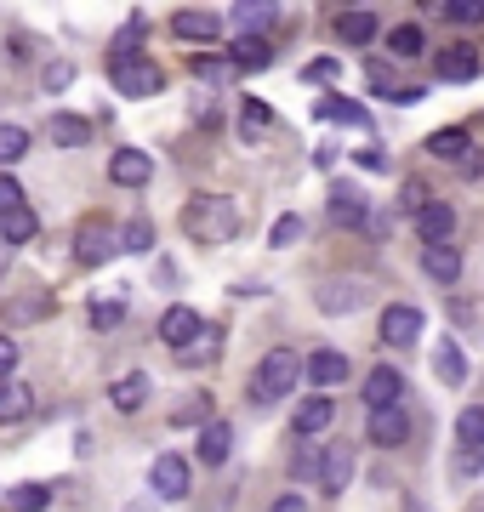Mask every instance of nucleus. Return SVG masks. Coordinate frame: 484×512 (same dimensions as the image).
Returning <instances> with one entry per match:
<instances>
[{
    "label": "nucleus",
    "mask_w": 484,
    "mask_h": 512,
    "mask_svg": "<svg viewBox=\"0 0 484 512\" xmlns=\"http://www.w3.org/2000/svg\"><path fill=\"white\" fill-rule=\"evenodd\" d=\"M183 234L194 245H228V239L240 234V205L228 200V194H194L183 205Z\"/></svg>",
    "instance_id": "nucleus-1"
},
{
    "label": "nucleus",
    "mask_w": 484,
    "mask_h": 512,
    "mask_svg": "<svg viewBox=\"0 0 484 512\" xmlns=\"http://www.w3.org/2000/svg\"><path fill=\"white\" fill-rule=\"evenodd\" d=\"M297 376H302V359L291 348H268L262 353V365L257 376H251V393H257L262 404H274L285 399V393H297Z\"/></svg>",
    "instance_id": "nucleus-2"
},
{
    "label": "nucleus",
    "mask_w": 484,
    "mask_h": 512,
    "mask_svg": "<svg viewBox=\"0 0 484 512\" xmlns=\"http://www.w3.org/2000/svg\"><path fill=\"white\" fill-rule=\"evenodd\" d=\"M109 80L120 97H160L166 92V69L149 57H131V63H109Z\"/></svg>",
    "instance_id": "nucleus-3"
},
{
    "label": "nucleus",
    "mask_w": 484,
    "mask_h": 512,
    "mask_svg": "<svg viewBox=\"0 0 484 512\" xmlns=\"http://www.w3.org/2000/svg\"><path fill=\"white\" fill-rule=\"evenodd\" d=\"M114 251H120V239H114V222L80 217V228H75V262H80V268H103Z\"/></svg>",
    "instance_id": "nucleus-4"
},
{
    "label": "nucleus",
    "mask_w": 484,
    "mask_h": 512,
    "mask_svg": "<svg viewBox=\"0 0 484 512\" xmlns=\"http://www.w3.org/2000/svg\"><path fill=\"white\" fill-rule=\"evenodd\" d=\"M422 342V308L416 302H388L382 308V348H416Z\"/></svg>",
    "instance_id": "nucleus-5"
},
{
    "label": "nucleus",
    "mask_w": 484,
    "mask_h": 512,
    "mask_svg": "<svg viewBox=\"0 0 484 512\" xmlns=\"http://www.w3.org/2000/svg\"><path fill=\"white\" fill-rule=\"evenodd\" d=\"M149 484H154V495H160V501H183V495L194 490V467H188L177 450H166V456H154Z\"/></svg>",
    "instance_id": "nucleus-6"
},
{
    "label": "nucleus",
    "mask_w": 484,
    "mask_h": 512,
    "mask_svg": "<svg viewBox=\"0 0 484 512\" xmlns=\"http://www.w3.org/2000/svg\"><path fill=\"white\" fill-rule=\"evenodd\" d=\"M410 228H416V239H422V245H450V239H456V205L428 200L416 217H410Z\"/></svg>",
    "instance_id": "nucleus-7"
},
{
    "label": "nucleus",
    "mask_w": 484,
    "mask_h": 512,
    "mask_svg": "<svg viewBox=\"0 0 484 512\" xmlns=\"http://www.w3.org/2000/svg\"><path fill=\"white\" fill-rule=\"evenodd\" d=\"M223 63L234 74H262L268 63H274V40H268V35H234V40H228Z\"/></svg>",
    "instance_id": "nucleus-8"
},
{
    "label": "nucleus",
    "mask_w": 484,
    "mask_h": 512,
    "mask_svg": "<svg viewBox=\"0 0 484 512\" xmlns=\"http://www.w3.org/2000/svg\"><path fill=\"white\" fill-rule=\"evenodd\" d=\"M336 421V404L331 393H308V399L297 404V416H291V433H297L302 444H319V433Z\"/></svg>",
    "instance_id": "nucleus-9"
},
{
    "label": "nucleus",
    "mask_w": 484,
    "mask_h": 512,
    "mask_svg": "<svg viewBox=\"0 0 484 512\" xmlns=\"http://www.w3.org/2000/svg\"><path fill=\"white\" fill-rule=\"evenodd\" d=\"M314 478H319V490L325 495H342L348 484H354V450H348V444H325Z\"/></svg>",
    "instance_id": "nucleus-10"
},
{
    "label": "nucleus",
    "mask_w": 484,
    "mask_h": 512,
    "mask_svg": "<svg viewBox=\"0 0 484 512\" xmlns=\"http://www.w3.org/2000/svg\"><path fill=\"white\" fill-rule=\"evenodd\" d=\"M331 29H336V40H342V46H359V52H365V46L376 40V29H382V23H376L371 6H342V12L331 18Z\"/></svg>",
    "instance_id": "nucleus-11"
},
{
    "label": "nucleus",
    "mask_w": 484,
    "mask_h": 512,
    "mask_svg": "<svg viewBox=\"0 0 484 512\" xmlns=\"http://www.w3.org/2000/svg\"><path fill=\"white\" fill-rule=\"evenodd\" d=\"M433 74L450 80V86H467V80H479V52H473L467 40H456L445 52H433Z\"/></svg>",
    "instance_id": "nucleus-12"
},
{
    "label": "nucleus",
    "mask_w": 484,
    "mask_h": 512,
    "mask_svg": "<svg viewBox=\"0 0 484 512\" xmlns=\"http://www.w3.org/2000/svg\"><path fill=\"white\" fill-rule=\"evenodd\" d=\"M200 330H205V319L188 308V302H171V308L160 313V342H166V348H177V353H183Z\"/></svg>",
    "instance_id": "nucleus-13"
},
{
    "label": "nucleus",
    "mask_w": 484,
    "mask_h": 512,
    "mask_svg": "<svg viewBox=\"0 0 484 512\" xmlns=\"http://www.w3.org/2000/svg\"><path fill=\"white\" fill-rule=\"evenodd\" d=\"M171 35L177 40H194V46H211V40L223 35V18H217V12H200V6H177V12H171Z\"/></svg>",
    "instance_id": "nucleus-14"
},
{
    "label": "nucleus",
    "mask_w": 484,
    "mask_h": 512,
    "mask_svg": "<svg viewBox=\"0 0 484 512\" xmlns=\"http://www.w3.org/2000/svg\"><path fill=\"white\" fill-rule=\"evenodd\" d=\"M365 439H371L376 450H399V444L410 439V410H405V404H393V410H376L371 427H365Z\"/></svg>",
    "instance_id": "nucleus-15"
},
{
    "label": "nucleus",
    "mask_w": 484,
    "mask_h": 512,
    "mask_svg": "<svg viewBox=\"0 0 484 512\" xmlns=\"http://www.w3.org/2000/svg\"><path fill=\"white\" fill-rule=\"evenodd\" d=\"M399 393H405V376H399V370L393 365H376L371 376H365V410H393V404H399Z\"/></svg>",
    "instance_id": "nucleus-16"
},
{
    "label": "nucleus",
    "mask_w": 484,
    "mask_h": 512,
    "mask_svg": "<svg viewBox=\"0 0 484 512\" xmlns=\"http://www.w3.org/2000/svg\"><path fill=\"white\" fill-rule=\"evenodd\" d=\"M109 177L120 188H143L154 177V160L143 154V148H114V160H109Z\"/></svg>",
    "instance_id": "nucleus-17"
},
{
    "label": "nucleus",
    "mask_w": 484,
    "mask_h": 512,
    "mask_svg": "<svg viewBox=\"0 0 484 512\" xmlns=\"http://www.w3.org/2000/svg\"><path fill=\"white\" fill-rule=\"evenodd\" d=\"M348 370H354V365H348V359H342L336 348H319V353H308L302 376H308L314 387H342V382H348Z\"/></svg>",
    "instance_id": "nucleus-18"
},
{
    "label": "nucleus",
    "mask_w": 484,
    "mask_h": 512,
    "mask_svg": "<svg viewBox=\"0 0 484 512\" xmlns=\"http://www.w3.org/2000/svg\"><path fill=\"white\" fill-rule=\"evenodd\" d=\"M228 450H234V427H228V421H205V427H200V444H194V456H200L205 467H223Z\"/></svg>",
    "instance_id": "nucleus-19"
},
{
    "label": "nucleus",
    "mask_w": 484,
    "mask_h": 512,
    "mask_svg": "<svg viewBox=\"0 0 484 512\" xmlns=\"http://www.w3.org/2000/svg\"><path fill=\"white\" fill-rule=\"evenodd\" d=\"M365 211H371V205L359 200L354 183H336L331 188V222H336V228H365Z\"/></svg>",
    "instance_id": "nucleus-20"
},
{
    "label": "nucleus",
    "mask_w": 484,
    "mask_h": 512,
    "mask_svg": "<svg viewBox=\"0 0 484 512\" xmlns=\"http://www.w3.org/2000/svg\"><path fill=\"white\" fill-rule=\"evenodd\" d=\"M359 302H365V285L359 279H325L319 285V308L325 313H354Z\"/></svg>",
    "instance_id": "nucleus-21"
},
{
    "label": "nucleus",
    "mask_w": 484,
    "mask_h": 512,
    "mask_svg": "<svg viewBox=\"0 0 484 512\" xmlns=\"http://www.w3.org/2000/svg\"><path fill=\"white\" fill-rule=\"evenodd\" d=\"M422 274L439 279V285H456V279H462V256H456V245H422Z\"/></svg>",
    "instance_id": "nucleus-22"
},
{
    "label": "nucleus",
    "mask_w": 484,
    "mask_h": 512,
    "mask_svg": "<svg viewBox=\"0 0 484 512\" xmlns=\"http://www.w3.org/2000/svg\"><path fill=\"white\" fill-rule=\"evenodd\" d=\"M433 376H439L445 387H462L467 382V353L456 348V336H445V342L433 348Z\"/></svg>",
    "instance_id": "nucleus-23"
},
{
    "label": "nucleus",
    "mask_w": 484,
    "mask_h": 512,
    "mask_svg": "<svg viewBox=\"0 0 484 512\" xmlns=\"http://www.w3.org/2000/svg\"><path fill=\"white\" fill-rule=\"evenodd\" d=\"M35 416V387L29 382H0V427Z\"/></svg>",
    "instance_id": "nucleus-24"
},
{
    "label": "nucleus",
    "mask_w": 484,
    "mask_h": 512,
    "mask_svg": "<svg viewBox=\"0 0 484 512\" xmlns=\"http://www.w3.org/2000/svg\"><path fill=\"white\" fill-rule=\"evenodd\" d=\"M228 18L240 23V35H268L274 23H280V6H262V0H240Z\"/></svg>",
    "instance_id": "nucleus-25"
},
{
    "label": "nucleus",
    "mask_w": 484,
    "mask_h": 512,
    "mask_svg": "<svg viewBox=\"0 0 484 512\" xmlns=\"http://www.w3.org/2000/svg\"><path fill=\"white\" fill-rule=\"evenodd\" d=\"M314 120H331V126H365L371 114H365V103H354V97H319Z\"/></svg>",
    "instance_id": "nucleus-26"
},
{
    "label": "nucleus",
    "mask_w": 484,
    "mask_h": 512,
    "mask_svg": "<svg viewBox=\"0 0 484 512\" xmlns=\"http://www.w3.org/2000/svg\"><path fill=\"white\" fill-rule=\"evenodd\" d=\"M109 399H114V410H143V404H149V376H143V370H126V376H120V382L109 387Z\"/></svg>",
    "instance_id": "nucleus-27"
},
{
    "label": "nucleus",
    "mask_w": 484,
    "mask_h": 512,
    "mask_svg": "<svg viewBox=\"0 0 484 512\" xmlns=\"http://www.w3.org/2000/svg\"><path fill=\"white\" fill-rule=\"evenodd\" d=\"M52 143L57 148H86L92 143V120H86V114H52Z\"/></svg>",
    "instance_id": "nucleus-28"
},
{
    "label": "nucleus",
    "mask_w": 484,
    "mask_h": 512,
    "mask_svg": "<svg viewBox=\"0 0 484 512\" xmlns=\"http://www.w3.org/2000/svg\"><path fill=\"white\" fill-rule=\"evenodd\" d=\"M143 40H149V23L143 18H131L120 35H114V46H109V63H131V57H143Z\"/></svg>",
    "instance_id": "nucleus-29"
},
{
    "label": "nucleus",
    "mask_w": 484,
    "mask_h": 512,
    "mask_svg": "<svg viewBox=\"0 0 484 512\" xmlns=\"http://www.w3.org/2000/svg\"><path fill=\"white\" fill-rule=\"evenodd\" d=\"M467 148H473V137H467L462 126H445V131H433V137H428V154H433V160H462Z\"/></svg>",
    "instance_id": "nucleus-30"
},
{
    "label": "nucleus",
    "mask_w": 484,
    "mask_h": 512,
    "mask_svg": "<svg viewBox=\"0 0 484 512\" xmlns=\"http://www.w3.org/2000/svg\"><path fill=\"white\" fill-rule=\"evenodd\" d=\"M114 239H120V251H131V256H149V251H154V222H149V217H131V222H126V228H120Z\"/></svg>",
    "instance_id": "nucleus-31"
},
{
    "label": "nucleus",
    "mask_w": 484,
    "mask_h": 512,
    "mask_svg": "<svg viewBox=\"0 0 484 512\" xmlns=\"http://www.w3.org/2000/svg\"><path fill=\"white\" fill-rule=\"evenodd\" d=\"M456 444L462 450H484V404H467L456 416Z\"/></svg>",
    "instance_id": "nucleus-32"
},
{
    "label": "nucleus",
    "mask_w": 484,
    "mask_h": 512,
    "mask_svg": "<svg viewBox=\"0 0 484 512\" xmlns=\"http://www.w3.org/2000/svg\"><path fill=\"white\" fill-rule=\"evenodd\" d=\"M388 52H393V57H422V52H428V35H422V23H399V29L388 35Z\"/></svg>",
    "instance_id": "nucleus-33"
},
{
    "label": "nucleus",
    "mask_w": 484,
    "mask_h": 512,
    "mask_svg": "<svg viewBox=\"0 0 484 512\" xmlns=\"http://www.w3.org/2000/svg\"><path fill=\"white\" fill-rule=\"evenodd\" d=\"M0 234H6V245H29V239L40 234V217L23 205V211H12V217H0Z\"/></svg>",
    "instance_id": "nucleus-34"
},
{
    "label": "nucleus",
    "mask_w": 484,
    "mask_h": 512,
    "mask_svg": "<svg viewBox=\"0 0 484 512\" xmlns=\"http://www.w3.org/2000/svg\"><path fill=\"white\" fill-rule=\"evenodd\" d=\"M86 319H92V330H114L120 319H126V296H92Z\"/></svg>",
    "instance_id": "nucleus-35"
},
{
    "label": "nucleus",
    "mask_w": 484,
    "mask_h": 512,
    "mask_svg": "<svg viewBox=\"0 0 484 512\" xmlns=\"http://www.w3.org/2000/svg\"><path fill=\"white\" fill-rule=\"evenodd\" d=\"M217 342H223V330L205 325L200 336H194V342H188L183 353H177V359H183V365H211V359H217Z\"/></svg>",
    "instance_id": "nucleus-36"
},
{
    "label": "nucleus",
    "mask_w": 484,
    "mask_h": 512,
    "mask_svg": "<svg viewBox=\"0 0 484 512\" xmlns=\"http://www.w3.org/2000/svg\"><path fill=\"white\" fill-rule=\"evenodd\" d=\"M205 421H217L211 416V393H194V399H183L171 410V427H205Z\"/></svg>",
    "instance_id": "nucleus-37"
},
{
    "label": "nucleus",
    "mask_w": 484,
    "mask_h": 512,
    "mask_svg": "<svg viewBox=\"0 0 484 512\" xmlns=\"http://www.w3.org/2000/svg\"><path fill=\"white\" fill-rule=\"evenodd\" d=\"M240 120H245V137H262V131L274 126V109H268L262 97H245V103H240Z\"/></svg>",
    "instance_id": "nucleus-38"
},
{
    "label": "nucleus",
    "mask_w": 484,
    "mask_h": 512,
    "mask_svg": "<svg viewBox=\"0 0 484 512\" xmlns=\"http://www.w3.org/2000/svg\"><path fill=\"white\" fill-rule=\"evenodd\" d=\"M46 501H52V490H46V484H18V490L6 495V507H12V512H40Z\"/></svg>",
    "instance_id": "nucleus-39"
},
{
    "label": "nucleus",
    "mask_w": 484,
    "mask_h": 512,
    "mask_svg": "<svg viewBox=\"0 0 484 512\" xmlns=\"http://www.w3.org/2000/svg\"><path fill=\"white\" fill-rule=\"evenodd\" d=\"M29 154V131L23 126H0V165H12Z\"/></svg>",
    "instance_id": "nucleus-40"
},
{
    "label": "nucleus",
    "mask_w": 484,
    "mask_h": 512,
    "mask_svg": "<svg viewBox=\"0 0 484 512\" xmlns=\"http://www.w3.org/2000/svg\"><path fill=\"white\" fill-rule=\"evenodd\" d=\"M439 18H450V23H484V0H450V6H439Z\"/></svg>",
    "instance_id": "nucleus-41"
},
{
    "label": "nucleus",
    "mask_w": 484,
    "mask_h": 512,
    "mask_svg": "<svg viewBox=\"0 0 484 512\" xmlns=\"http://www.w3.org/2000/svg\"><path fill=\"white\" fill-rule=\"evenodd\" d=\"M297 239H302V217H297V211H291V217H280L274 228H268V245H274V251H285V245H297Z\"/></svg>",
    "instance_id": "nucleus-42"
},
{
    "label": "nucleus",
    "mask_w": 484,
    "mask_h": 512,
    "mask_svg": "<svg viewBox=\"0 0 484 512\" xmlns=\"http://www.w3.org/2000/svg\"><path fill=\"white\" fill-rule=\"evenodd\" d=\"M188 74H200L205 86H223V80H228L234 69H228L223 57H194V63H188Z\"/></svg>",
    "instance_id": "nucleus-43"
},
{
    "label": "nucleus",
    "mask_w": 484,
    "mask_h": 512,
    "mask_svg": "<svg viewBox=\"0 0 484 512\" xmlns=\"http://www.w3.org/2000/svg\"><path fill=\"white\" fill-rule=\"evenodd\" d=\"M336 74H342L336 57H314V63H302V80H308V86H331Z\"/></svg>",
    "instance_id": "nucleus-44"
},
{
    "label": "nucleus",
    "mask_w": 484,
    "mask_h": 512,
    "mask_svg": "<svg viewBox=\"0 0 484 512\" xmlns=\"http://www.w3.org/2000/svg\"><path fill=\"white\" fill-rule=\"evenodd\" d=\"M23 183L18 177H6V171H0V217H12V211H23Z\"/></svg>",
    "instance_id": "nucleus-45"
},
{
    "label": "nucleus",
    "mask_w": 484,
    "mask_h": 512,
    "mask_svg": "<svg viewBox=\"0 0 484 512\" xmlns=\"http://www.w3.org/2000/svg\"><path fill=\"white\" fill-rule=\"evenodd\" d=\"M46 92H63V86H75V63H63V57H52L46 63V80H40Z\"/></svg>",
    "instance_id": "nucleus-46"
},
{
    "label": "nucleus",
    "mask_w": 484,
    "mask_h": 512,
    "mask_svg": "<svg viewBox=\"0 0 484 512\" xmlns=\"http://www.w3.org/2000/svg\"><path fill=\"white\" fill-rule=\"evenodd\" d=\"M399 205H405L410 217H416V211L428 205V188H422V183H405V188H399Z\"/></svg>",
    "instance_id": "nucleus-47"
},
{
    "label": "nucleus",
    "mask_w": 484,
    "mask_h": 512,
    "mask_svg": "<svg viewBox=\"0 0 484 512\" xmlns=\"http://www.w3.org/2000/svg\"><path fill=\"white\" fill-rule=\"evenodd\" d=\"M12 370H18V342H12V336H0V382H6Z\"/></svg>",
    "instance_id": "nucleus-48"
},
{
    "label": "nucleus",
    "mask_w": 484,
    "mask_h": 512,
    "mask_svg": "<svg viewBox=\"0 0 484 512\" xmlns=\"http://www.w3.org/2000/svg\"><path fill=\"white\" fill-rule=\"evenodd\" d=\"M319 473V444H302V456H297V478H314Z\"/></svg>",
    "instance_id": "nucleus-49"
},
{
    "label": "nucleus",
    "mask_w": 484,
    "mask_h": 512,
    "mask_svg": "<svg viewBox=\"0 0 484 512\" xmlns=\"http://www.w3.org/2000/svg\"><path fill=\"white\" fill-rule=\"evenodd\" d=\"M484 467V450H462V456H456V478H473Z\"/></svg>",
    "instance_id": "nucleus-50"
},
{
    "label": "nucleus",
    "mask_w": 484,
    "mask_h": 512,
    "mask_svg": "<svg viewBox=\"0 0 484 512\" xmlns=\"http://www.w3.org/2000/svg\"><path fill=\"white\" fill-rule=\"evenodd\" d=\"M354 165H365V171H388V154H382V148H359Z\"/></svg>",
    "instance_id": "nucleus-51"
},
{
    "label": "nucleus",
    "mask_w": 484,
    "mask_h": 512,
    "mask_svg": "<svg viewBox=\"0 0 484 512\" xmlns=\"http://www.w3.org/2000/svg\"><path fill=\"white\" fill-rule=\"evenodd\" d=\"M462 177H467V183H479V177H484V154H479V148H467V154H462Z\"/></svg>",
    "instance_id": "nucleus-52"
},
{
    "label": "nucleus",
    "mask_w": 484,
    "mask_h": 512,
    "mask_svg": "<svg viewBox=\"0 0 484 512\" xmlns=\"http://www.w3.org/2000/svg\"><path fill=\"white\" fill-rule=\"evenodd\" d=\"M393 103H405V109H416V103H422V86H393Z\"/></svg>",
    "instance_id": "nucleus-53"
},
{
    "label": "nucleus",
    "mask_w": 484,
    "mask_h": 512,
    "mask_svg": "<svg viewBox=\"0 0 484 512\" xmlns=\"http://www.w3.org/2000/svg\"><path fill=\"white\" fill-rule=\"evenodd\" d=\"M268 512H308V501H302V495H280Z\"/></svg>",
    "instance_id": "nucleus-54"
}]
</instances>
